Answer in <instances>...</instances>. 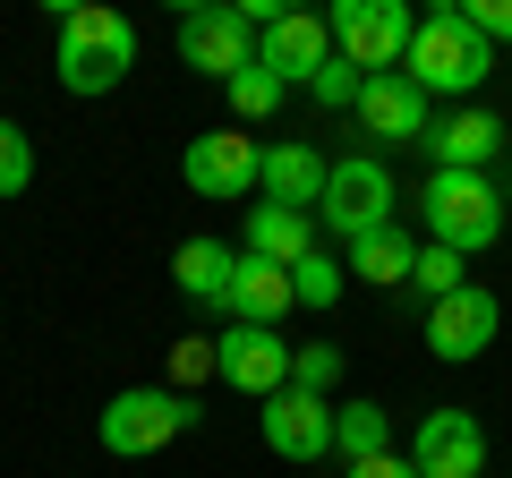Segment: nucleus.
I'll use <instances>...</instances> for the list:
<instances>
[{"label":"nucleus","mask_w":512,"mask_h":478,"mask_svg":"<svg viewBox=\"0 0 512 478\" xmlns=\"http://www.w3.org/2000/svg\"><path fill=\"white\" fill-rule=\"evenodd\" d=\"M325 154L316 146H299V137H282V146H265V205H291V214H316V205H325Z\"/></svg>","instance_id":"dca6fc26"},{"label":"nucleus","mask_w":512,"mask_h":478,"mask_svg":"<svg viewBox=\"0 0 512 478\" xmlns=\"http://www.w3.org/2000/svg\"><path fill=\"white\" fill-rule=\"evenodd\" d=\"M359 86H367V77H359V69H350V60H342V52H333V69H325V77H316V86H308V94H316V103H325V111H359Z\"/></svg>","instance_id":"bb28decb"},{"label":"nucleus","mask_w":512,"mask_h":478,"mask_svg":"<svg viewBox=\"0 0 512 478\" xmlns=\"http://www.w3.org/2000/svg\"><path fill=\"white\" fill-rule=\"evenodd\" d=\"M419 205H427V239L453 248V257H478V248H495V231H504V205H495L487 171H427Z\"/></svg>","instance_id":"20e7f679"},{"label":"nucleus","mask_w":512,"mask_h":478,"mask_svg":"<svg viewBox=\"0 0 512 478\" xmlns=\"http://www.w3.org/2000/svg\"><path fill=\"white\" fill-rule=\"evenodd\" d=\"M316 222H325L333 239H367L393 222V171L376 163V154H342V163L325 171V205H316Z\"/></svg>","instance_id":"423d86ee"},{"label":"nucleus","mask_w":512,"mask_h":478,"mask_svg":"<svg viewBox=\"0 0 512 478\" xmlns=\"http://www.w3.org/2000/svg\"><path fill=\"white\" fill-rule=\"evenodd\" d=\"M495 325H504L495 291H487V282H470V291H453V299L427 308V350H436L444 368H461V359H478V350L495 342Z\"/></svg>","instance_id":"9d476101"},{"label":"nucleus","mask_w":512,"mask_h":478,"mask_svg":"<svg viewBox=\"0 0 512 478\" xmlns=\"http://www.w3.org/2000/svg\"><path fill=\"white\" fill-rule=\"evenodd\" d=\"M137 69V26L120 9H60V86L69 94H111Z\"/></svg>","instance_id":"f03ea898"},{"label":"nucleus","mask_w":512,"mask_h":478,"mask_svg":"<svg viewBox=\"0 0 512 478\" xmlns=\"http://www.w3.org/2000/svg\"><path fill=\"white\" fill-rule=\"evenodd\" d=\"M180 60L197 77H214V86H231V77L256 69V26L239 9H188L180 18Z\"/></svg>","instance_id":"6e6552de"},{"label":"nucleus","mask_w":512,"mask_h":478,"mask_svg":"<svg viewBox=\"0 0 512 478\" xmlns=\"http://www.w3.org/2000/svg\"><path fill=\"white\" fill-rule=\"evenodd\" d=\"M350 274L359 282H410V265H419V239L402 231V222H384V231H367V239H350Z\"/></svg>","instance_id":"aec40b11"},{"label":"nucleus","mask_w":512,"mask_h":478,"mask_svg":"<svg viewBox=\"0 0 512 478\" xmlns=\"http://www.w3.org/2000/svg\"><path fill=\"white\" fill-rule=\"evenodd\" d=\"M26 180H35V137L0 120V197H26Z\"/></svg>","instance_id":"a878e982"},{"label":"nucleus","mask_w":512,"mask_h":478,"mask_svg":"<svg viewBox=\"0 0 512 478\" xmlns=\"http://www.w3.org/2000/svg\"><path fill=\"white\" fill-rule=\"evenodd\" d=\"M487 69H495V43L478 35L461 9H427L419 35H410V52H402V77L427 94V103H436V94H478Z\"/></svg>","instance_id":"f257e3e1"},{"label":"nucleus","mask_w":512,"mask_h":478,"mask_svg":"<svg viewBox=\"0 0 512 478\" xmlns=\"http://www.w3.org/2000/svg\"><path fill=\"white\" fill-rule=\"evenodd\" d=\"M103 453H120V461H146V453H163V444H180L188 427H197V402H188L180 385H128V393H111L103 402Z\"/></svg>","instance_id":"7ed1b4c3"},{"label":"nucleus","mask_w":512,"mask_h":478,"mask_svg":"<svg viewBox=\"0 0 512 478\" xmlns=\"http://www.w3.org/2000/svg\"><path fill=\"white\" fill-rule=\"evenodd\" d=\"M342 274H350V265L316 248V257H299V265H291V299H299V308H316V316H325L333 299H342Z\"/></svg>","instance_id":"4be33fe9"},{"label":"nucleus","mask_w":512,"mask_h":478,"mask_svg":"<svg viewBox=\"0 0 512 478\" xmlns=\"http://www.w3.org/2000/svg\"><path fill=\"white\" fill-rule=\"evenodd\" d=\"M214 359H222V385H239V393H256V402H274L282 385H291V342L282 333H265V325H231L214 342Z\"/></svg>","instance_id":"9b49d317"},{"label":"nucleus","mask_w":512,"mask_h":478,"mask_svg":"<svg viewBox=\"0 0 512 478\" xmlns=\"http://www.w3.org/2000/svg\"><path fill=\"white\" fill-rule=\"evenodd\" d=\"M291 385L325 402V393L342 385V350H333V342H299V350H291Z\"/></svg>","instance_id":"b1692460"},{"label":"nucleus","mask_w":512,"mask_h":478,"mask_svg":"<svg viewBox=\"0 0 512 478\" xmlns=\"http://www.w3.org/2000/svg\"><path fill=\"white\" fill-rule=\"evenodd\" d=\"M333 453L359 470V461H384L393 453V427H384L376 402H342V419H333Z\"/></svg>","instance_id":"412c9836"},{"label":"nucleus","mask_w":512,"mask_h":478,"mask_svg":"<svg viewBox=\"0 0 512 478\" xmlns=\"http://www.w3.org/2000/svg\"><path fill=\"white\" fill-rule=\"evenodd\" d=\"M359 129L376 137V146H427L436 120H427V94L410 86L402 69H384V77H367V86H359Z\"/></svg>","instance_id":"ddd939ff"},{"label":"nucleus","mask_w":512,"mask_h":478,"mask_svg":"<svg viewBox=\"0 0 512 478\" xmlns=\"http://www.w3.org/2000/svg\"><path fill=\"white\" fill-rule=\"evenodd\" d=\"M222 308H231V325H265V333H274L282 316L299 308V299H291V265H265V257H248V248H239Z\"/></svg>","instance_id":"2eb2a0df"},{"label":"nucleus","mask_w":512,"mask_h":478,"mask_svg":"<svg viewBox=\"0 0 512 478\" xmlns=\"http://www.w3.org/2000/svg\"><path fill=\"white\" fill-rule=\"evenodd\" d=\"M282 94H291V86H282L274 69H248V77H231V111H239V120H274V111H282Z\"/></svg>","instance_id":"393cba45"},{"label":"nucleus","mask_w":512,"mask_h":478,"mask_svg":"<svg viewBox=\"0 0 512 478\" xmlns=\"http://www.w3.org/2000/svg\"><path fill=\"white\" fill-rule=\"evenodd\" d=\"M248 257H265V265L316 257V214H291V205H248Z\"/></svg>","instance_id":"a211bd4d"},{"label":"nucleus","mask_w":512,"mask_h":478,"mask_svg":"<svg viewBox=\"0 0 512 478\" xmlns=\"http://www.w3.org/2000/svg\"><path fill=\"white\" fill-rule=\"evenodd\" d=\"M333 419H342V410L316 402V393H299V385H282L274 402L256 410V427H265V444H274L282 461H325L333 453Z\"/></svg>","instance_id":"f8f14e48"},{"label":"nucleus","mask_w":512,"mask_h":478,"mask_svg":"<svg viewBox=\"0 0 512 478\" xmlns=\"http://www.w3.org/2000/svg\"><path fill=\"white\" fill-rule=\"evenodd\" d=\"M325 26H333V52H342L359 77H384V69H402L410 35H419V18H410L402 0H342V9H333Z\"/></svg>","instance_id":"39448f33"},{"label":"nucleus","mask_w":512,"mask_h":478,"mask_svg":"<svg viewBox=\"0 0 512 478\" xmlns=\"http://www.w3.org/2000/svg\"><path fill=\"white\" fill-rule=\"evenodd\" d=\"M410 470L419 478H487V427L478 410H427L410 436Z\"/></svg>","instance_id":"1a4fd4ad"},{"label":"nucleus","mask_w":512,"mask_h":478,"mask_svg":"<svg viewBox=\"0 0 512 478\" xmlns=\"http://www.w3.org/2000/svg\"><path fill=\"white\" fill-rule=\"evenodd\" d=\"M350 478H419V470H410V461H393V453H384V461H359V470H350Z\"/></svg>","instance_id":"c85d7f7f"},{"label":"nucleus","mask_w":512,"mask_h":478,"mask_svg":"<svg viewBox=\"0 0 512 478\" xmlns=\"http://www.w3.org/2000/svg\"><path fill=\"white\" fill-rule=\"evenodd\" d=\"M410 282L427 291V308H436V299H453V291H470V274H461V257H453V248H436V239L419 248V265H410Z\"/></svg>","instance_id":"5701e85b"},{"label":"nucleus","mask_w":512,"mask_h":478,"mask_svg":"<svg viewBox=\"0 0 512 478\" xmlns=\"http://www.w3.org/2000/svg\"><path fill=\"white\" fill-rule=\"evenodd\" d=\"M231 265H239V248H222V239H180L171 282H180L188 299H205V308H222V291H231Z\"/></svg>","instance_id":"6ab92c4d"},{"label":"nucleus","mask_w":512,"mask_h":478,"mask_svg":"<svg viewBox=\"0 0 512 478\" xmlns=\"http://www.w3.org/2000/svg\"><path fill=\"white\" fill-rule=\"evenodd\" d=\"M180 180L197 188V197L231 205V197H248V188L265 180V146H256L248 129H205V137H188V154H180Z\"/></svg>","instance_id":"0eeeda50"},{"label":"nucleus","mask_w":512,"mask_h":478,"mask_svg":"<svg viewBox=\"0 0 512 478\" xmlns=\"http://www.w3.org/2000/svg\"><path fill=\"white\" fill-rule=\"evenodd\" d=\"M495 137H504L495 111H453V120L427 129V154H436V171H478V163H495Z\"/></svg>","instance_id":"f3484780"},{"label":"nucleus","mask_w":512,"mask_h":478,"mask_svg":"<svg viewBox=\"0 0 512 478\" xmlns=\"http://www.w3.org/2000/svg\"><path fill=\"white\" fill-rule=\"evenodd\" d=\"M256 69H274L282 86H316V77L333 69V26L291 9L282 26H265V35H256Z\"/></svg>","instance_id":"4468645a"},{"label":"nucleus","mask_w":512,"mask_h":478,"mask_svg":"<svg viewBox=\"0 0 512 478\" xmlns=\"http://www.w3.org/2000/svg\"><path fill=\"white\" fill-rule=\"evenodd\" d=\"M461 18H470L487 43H512V0H461Z\"/></svg>","instance_id":"cd10ccee"}]
</instances>
